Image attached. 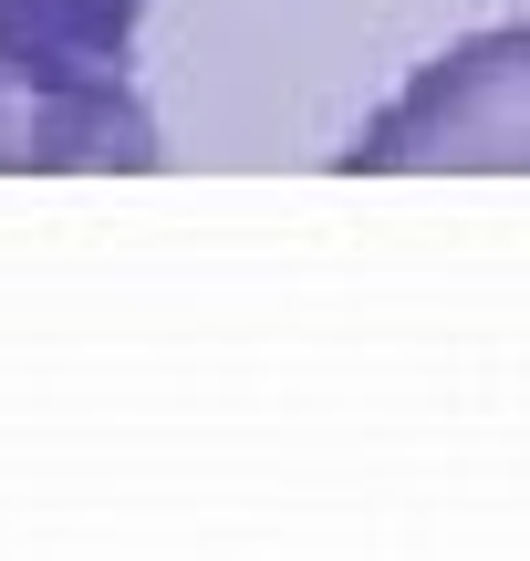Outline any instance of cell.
Returning <instances> with one entry per match:
<instances>
[{
    "mask_svg": "<svg viewBox=\"0 0 530 561\" xmlns=\"http://www.w3.org/2000/svg\"><path fill=\"white\" fill-rule=\"evenodd\" d=\"M344 178H530V21L427 53L365 125L333 146Z\"/></svg>",
    "mask_w": 530,
    "mask_h": 561,
    "instance_id": "7a4b0ae2",
    "label": "cell"
},
{
    "mask_svg": "<svg viewBox=\"0 0 530 561\" xmlns=\"http://www.w3.org/2000/svg\"><path fill=\"white\" fill-rule=\"evenodd\" d=\"M146 0H0V178H146L166 136L136 94Z\"/></svg>",
    "mask_w": 530,
    "mask_h": 561,
    "instance_id": "6da1fadb",
    "label": "cell"
}]
</instances>
